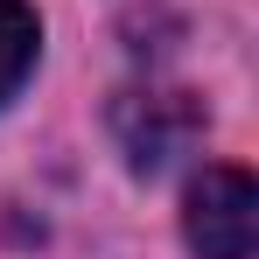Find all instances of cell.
Returning <instances> with one entry per match:
<instances>
[{
  "label": "cell",
  "mask_w": 259,
  "mask_h": 259,
  "mask_svg": "<svg viewBox=\"0 0 259 259\" xmlns=\"http://www.w3.org/2000/svg\"><path fill=\"white\" fill-rule=\"evenodd\" d=\"M182 231H189V252L196 259H252V245H259V189H252V175L245 168H203L196 189H189Z\"/></svg>",
  "instance_id": "obj_1"
},
{
  "label": "cell",
  "mask_w": 259,
  "mask_h": 259,
  "mask_svg": "<svg viewBox=\"0 0 259 259\" xmlns=\"http://www.w3.org/2000/svg\"><path fill=\"white\" fill-rule=\"evenodd\" d=\"M35 49H42V21L28 0H0V105L21 91V77L35 70Z\"/></svg>",
  "instance_id": "obj_2"
}]
</instances>
